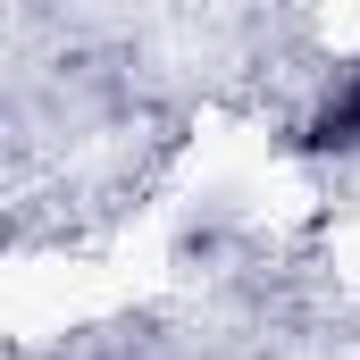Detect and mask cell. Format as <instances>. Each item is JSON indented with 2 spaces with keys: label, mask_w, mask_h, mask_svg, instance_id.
Listing matches in <instances>:
<instances>
[{
  "label": "cell",
  "mask_w": 360,
  "mask_h": 360,
  "mask_svg": "<svg viewBox=\"0 0 360 360\" xmlns=\"http://www.w3.org/2000/svg\"><path fill=\"white\" fill-rule=\"evenodd\" d=\"M302 143H310V151H335V160H352V151H360V68L310 109V134H302Z\"/></svg>",
  "instance_id": "cell-1"
}]
</instances>
